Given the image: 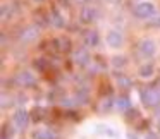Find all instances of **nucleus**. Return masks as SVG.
I'll return each instance as SVG.
<instances>
[{
    "mask_svg": "<svg viewBox=\"0 0 160 139\" xmlns=\"http://www.w3.org/2000/svg\"><path fill=\"white\" fill-rule=\"evenodd\" d=\"M98 43H100V36H98V33L95 31V29H91V31H86L84 33V45L86 46H98Z\"/></svg>",
    "mask_w": 160,
    "mask_h": 139,
    "instance_id": "nucleus-10",
    "label": "nucleus"
},
{
    "mask_svg": "<svg viewBox=\"0 0 160 139\" xmlns=\"http://www.w3.org/2000/svg\"><path fill=\"white\" fill-rule=\"evenodd\" d=\"M72 59H74V62H76L78 65L84 67V65H88V62H90V53H88V50L79 48V50H76V52H74Z\"/></svg>",
    "mask_w": 160,
    "mask_h": 139,
    "instance_id": "nucleus-9",
    "label": "nucleus"
},
{
    "mask_svg": "<svg viewBox=\"0 0 160 139\" xmlns=\"http://www.w3.org/2000/svg\"><path fill=\"white\" fill-rule=\"evenodd\" d=\"M78 2H90V0H78Z\"/></svg>",
    "mask_w": 160,
    "mask_h": 139,
    "instance_id": "nucleus-26",
    "label": "nucleus"
},
{
    "mask_svg": "<svg viewBox=\"0 0 160 139\" xmlns=\"http://www.w3.org/2000/svg\"><path fill=\"white\" fill-rule=\"evenodd\" d=\"M98 16V11L95 5H84L83 9H81V14H79V19L83 24H90V22H93L95 19H97Z\"/></svg>",
    "mask_w": 160,
    "mask_h": 139,
    "instance_id": "nucleus-5",
    "label": "nucleus"
},
{
    "mask_svg": "<svg viewBox=\"0 0 160 139\" xmlns=\"http://www.w3.org/2000/svg\"><path fill=\"white\" fill-rule=\"evenodd\" d=\"M50 22H52L55 28H59V29L66 26V19L62 17V14H60L57 9H52V11H50Z\"/></svg>",
    "mask_w": 160,
    "mask_h": 139,
    "instance_id": "nucleus-11",
    "label": "nucleus"
},
{
    "mask_svg": "<svg viewBox=\"0 0 160 139\" xmlns=\"http://www.w3.org/2000/svg\"><path fill=\"white\" fill-rule=\"evenodd\" d=\"M60 105H62V107H74V105H78V103L72 98H62V100H60Z\"/></svg>",
    "mask_w": 160,
    "mask_h": 139,
    "instance_id": "nucleus-21",
    "label": "nucleus"
},
{
    "mask_svg": "<svg viewBox=\"0 0 160 139\" xmlns=\"http://www.w3.org/2000/svg\"><path fill=\"white\" fill-rule=\"evenodd\" d=\"M112 2H121V0H112Z\"/></svg>",
    "mask_w": 160,
    "mask_h": 139,
    "instance_id": "nucleus-27",
    "label": "nucleus"
},
{
    "mask_svg": "<svg viewBox=\"0 0 160 139\" xmlns=\"http://www.w3.org/2000/svg\"><path fill=\"white\" fill-rule=\"evenodd\" d=\"M132 16L138 19H146L148 21L152 16H155V4L153 2H138L132 7Z\"/></svg>",
    "mask_w": 160,
    "mask_h": 139,
    "instance_id": "nucleus-1",
    "label": "nucleus"
},
{
    "mask_svg": "<svg viewBox=\"0 0 160 139\" xmlns=\"http://www.w3.org/2000/svg\"><path fill=\"white\" fill-rule=\"evenodd\" d=\"M11 16H12V7L9 4H4V5H2V21L5 22Z\"/></svg>",
    "mask_w": 160,
    "mask_h": 139,
    "instance_id": "nucleus-18",
    "label": "nucleus"
},
{
    "mask_svg": "<svg viewBox=\"0 0 160 139\" xmlns=\"http://www.w3.org/2000/svg\"><path fill=\"white\" fill-rule=\"evenodd\" d=\"M145 139H160V137L155 134V132H146V134H145Z\"/></svg>",
    "mask_w": 160,
    "mask_h": 139,
    "instance_id": "nucleus-23",
    "label": "nucleus"
},
{
    "mask_svg": "<svg viewBox=\"0 0 160 139\" xmlns=\"http://www.w3.org/2000/svg\"><path fill=\"white\" fill-rule=\"evenodd\" d=\"M33 137L35 139H57V134L53 131H50V129H40V131H36L33 134Z\"/></svg>",
    "mask_w": 160,
    "mask_h": 139,
    "instance_id": "nucleus-12",
    "label": "nucleus"
},
{
    "mask_svg": "<svg viewBox=\"0 0 160 139\" xmlns=\"http://www.w3.org/2000/svg\"><path fill=\"white\" fill-rule=\"evenodd\" d=\"M141 101L145 107H155L160 103V88H146L141 91Z\"/></svg>",
    "mask_w": 160,
    "mask_h": 139,
    "instance_id": "nucleus-2",
    "label": "nucleus"
},
{
    "mask_svg": "<svg viewBox=\"0 0 160 139\" xmlns=\"http://www.w3.org/2000/svg\"><path fill=\"white\" fill-rule=\"evenodd\" d=\"M115 107H117L119 110H129V108H131V101H129L128 96H119L117 100H115Z\"/></svg>",
    "mask_w": 160,
    "mask_h": 139,
    "instance_id": "nucleus-15",
    "label": "nucleus"
},
{
    "mask_svg": "<svg viewBox=\"0 0 160 139\" xmlns=\"http://www.w3.org/2000/svg\"><path fill=\"white\" fill-rule=\"evenodd\" d=\"M153 72H155V69H153V64H145V65H141V67H139V70H138L139 77H143V79H148V77H152Z\"/></svg>",
    "mask_w": 160,
    "mask_h": 139,
    "instance_id": "nucleus-13",
    "label": "nucleus"
},
{
    "mask_svg": "<svg viewBox=\"0 0 160 139\" xmlns=\"http://www.w3.org/2000/svg\"><path fill=\"white\" fill-rule=\"evenodd\" d=\"M146 26H150V28H160V14L152 16V17L146 21Z\"/></svg>",
    "mask_w": 160,
    "mask_h": 139,
    "instance_id": "nucleus-19",
    "label": "nucleus"
},
{
    "mask_svg": "<svg viewBox=\"0 0 160 139\" xmlns=\"http://www.w3.org/2000/svg\"><path fill=\"white\" fill-rule=\"evenodd\" d=\"M35 67H38V69H45V62H43V59H38L35 62Z\"/></svg>",
    "mask_w": 160,
    "mask_h": 139,
    "instance_id": "nucleus-22",
    "label": "nucleus"
},
{
    "mask_svg": "<svg viewBox=\"0 0 160 139\" xmlns=\"http://www.w3.org/2000/svg\"><path fill=\"white\" fill-rule=\"evenodd\" d=\"M14 125L18 129H26L28 127V124H29V115H28V112L26 110H22V108H19L18 112L14 113Z\"/></svg>",
    "mask_w": 160,
    "mask_h": 139,
    "instance_id": "nucleus-8",
    "label": "nucleus"
},
{
    "mask_svg": "<svg viewBox=\"0 0 160 139\" xmlns=\"http://www.w3.org/2000/svg\"><path fill=\"white\" fill-rule=\"evenodd\" d=\"M112 105H114V101L110 100V98H105V100H102L100 103V112H108L112 108Z\"/></svg>",
    "mask_w": 160,
    "mask_h": 139,
    "instance_id": "nucleus-20",
    "label": "nucleus"
},
{
    "mask_svg": "<svg viewBox=\"0 0 160 139\" xmlns=\"http://www.w3.org/2000/svg\"><path fill=\"white\" fill-rule=\"evenodd\" d=\"M107 45L110 46V48H119V46L122 45V41H124V36H122L121 31H117V29H110V31L107 33Z\"/></svg>",
    "mask_w": 160,
    "mask_h": 139,
    "instance_id": "nucleus-7",
    "label": "nucleus"
},
{
    "mask_svg": "<svg viewBox=\"0 0 160 139\" xmlns=\"http://www.w3.org/2000/svg\"><path fill=\"white\" fill-rule=\"evenodd\" d=\"M38 36H40V28L36 24H29V26H26V28L21 31L19 40H21L22 43H31V41H35Z\"/></svg>",
    "mask_w": 160,
    "mask_h": 139,
    "instance_id": "nucleus-4",
    "label": "nucleus"
},
{
    "mask_svg": "<svg viewBox=\"0 0 160 139\" xmlns=\"http://www.w3.org/2000/svg\"><path fill=\"white\" fill-rule=\"evenodd\" d=\"M16 81H18V84H19V86H22V88H29V86H35V84H36L35 74L28 72V70L19 72L18 76H16Z\"/></svg>",
    "mask_w": 160,
    "mask_h": 139,
    "instance_id": "nucleus-6",
    "label": "nucleus"
},
{
    "mask_svg": "<svg viewBox=\"0 0 160 139\" xmlns=\"http://www.w3.org/2000/svg\"><path fill=\"white\" fill-rule=\"evenodd\" d=\"M138 52H139V55H141V57L150 59V57H153V55H155V52H157V43L153 41V40H150V38L139 40Z\"/></svg>",
    "mask_w": 160,
    "mask_h": 139,
    "instance_id": "nucleus-3",
    "label": "nucleus"
},
{
    "mask_svg": "<svg viewBox=\"0 0 160 139\" xmlns=\"http://www.w3.org/2000/svg\"><path fill=\"white\" fill-rule=\"evenodd\" d=\"M126 57H122V55H119V57H114L112 59V65L115 67V69H121V67H124L126 65Z\"/></svg>",
    "mask_w": 160,
    "mask_h": 139,
    "instance_id": "nucleus-17",
    "label": "nucleus"
},
{
    "mask_svg": "<svg viewBox=\"0 0 160 139\" xmlns=\"http://www.w3.org/2000/svg\"><path fill=\"white\" fill-rule=\"evenodd\" d=\"M33 2H36V4H40V2H43V0H33Z\"/></svg>",
    "mask_w": 160,
    "mask_h": 139,
    "instance_id": "nucleus-25",
    "label": "nucleus"
},
{
    "mask_svg": "<svg viewBox=\"0 0 160 139\" xmlns=\"http://www.w3.org/2000/svg\"><path fill=\"white\" fill-rule=\"evenodd\" d=\"M53 45H55V48H59V50H64V52H66V50H69V45H71V41L67 38H62V36H60V38H57V40H53Z\"/></svg>",
    "mask_w": 160,
    "mask_h": 139,
    "instance_id": "nucleus-16",
    "label": "nucleus"
},
{
    "mask_svg": "<svg viewBox=\"0 0 160 139\" xmlns=\"http://www.w3.org/2000/svg\"><path fill=\"white\" fill-rule=\"evenodd\" d=\"M2 139H7V137H5V136H4V137H2Z\"/></svg>",
    "mask_w": 160,
    "mask_h": 139,
    "instance_id": "nucleus-28",
    "label": "nucleus"
},
{
    "mask_svg": "<svg viewBox=\"0 0 160 139\" xmlns=\"http://www.w3.org/2000/svg\"><path fill=\"white\" fill-rule=\"evenodd\" d=\"M128 139H138V137H136L134 134H128Z\"/></svg>",
    "mask_w": 160,
    "mask_h": 139,
    "instance_id": "nucleus-24",
    "label": "nucleus"
},
{
    "mask_svg": "<svg viewBox=\"0 0 160 139\" xmlns=\"http://www.w3.org/2000/svg\"><path fill=\"white\" fill-rule=\"evenodd\" d=\"M115 81H117L119 88H124V89H129L132 86V81L128 76H124V74H115Z\"/></svg>",
    "mask_w": 160,
    "mask_h": 139,
    "instance_id": "nucleus-14",
    "label": "nucleus"
}]
</instances>
